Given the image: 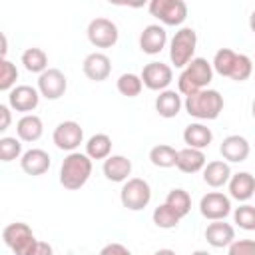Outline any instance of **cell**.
I'll return each instance as SVG.
<instances>
[{
	"mask_svg": "<svg viewBox=\"0 0 255 255\" xmlns=\"http://www.w3.org/2000/svg\"><path fill=\"white\" fill-rule=\"evenodd\" d=\"M213 72L233 82H245L253 74V62L247 54H237L231 48H221L213 56Z\"/></svg>",
	"mask_w": 255,
	"mask_h": 255,
	"instance_id": "obj_1",
	"label": "cell"
},
{
	"mask_svg": "<svg viewBox=\"0 0 255 255\" xmlns=\"http://www.w3.org/2000/svg\"><path fill=\"white\" fill-rule=\"evenodd\" d=\"M213 80V66L205 58H193L179 74L177 78V92L185 98L191 94H197L201 90H207V86Z\"/></svg>",
	"mask_w": 255,
	"mask_h": 255,
	"instance_id": "obj_2",
	"label": "cell"
},
{
	"mask_svg": "<svg viewBox=\"0 0 255 255\" xmlns=\"http://www.w3.org/2000/svg\"><path fill=\"white\" fill-rule=\"evenodd\" d=\"M90 175H92V159L86 153L72 151L64 157L60 165V183L64 185V189L76 191L84 187Z\"/></svg>",
	"mask_w": 255,
	"mask_h": 255,
	"instance_id": "obj_3",
	"label": "cell"
},
{
	"mask_svg": "<svg viewBox=\"0 0 255 255\" xmlns=\"http://www.w3.org/2000/svg\"><path fill=\"white\" fill-rule=\"evenodd\" d=\"M223 106H225L223 96H221L217 90H211V88L201 90V92H197V94H191V96H187L185 102H183L185 112H187L191 118L201 120V122H203V120H217L219 114L223 112Z\"/></svg>",
	"mask_w": 255,
	"mask_h": 255,
	"instance_id": "obj_4",
	"label": "cell"
},
{
	"mask_svg": "<svg viewBox=\"0 0 255 255\" xmlns=\"http://www.w3.org/2000/svg\"><path fill=\"white\" fill-rule=\"evenodd\" d=\"M195 48H197V34L193 28L183 26L179 28L173 38L169 40V60L175 68H185L195 56Z\"/></svg>",
	"mask_w": 255,
	"mask_h": 255,
	"instance_id": "obj_5",
	"label": "cell"
},
{
	"mask_svg": "<svg viewBox=\"0 0 255 255\" xmlns=\"http://www.w3.org/2000/svg\"><path fill=\"white\" fill-rule=\"evenodd\" d=\"M2 239H4V245L14 255H28L34 249V245L38 243L30 225L22 223V221H14V223L6 225L2 231Z\"/></svg>",
	"mask_w": 255,
	"mask_h": 255,
	"instance_id": "obj_6",
	"label": "cell"
},
{
	"mask_svg": "<svg viewBox=\"0 0 255 255\" xmlns=\"http://www.w3.org/2000/svg\"><path fill=\"white\" fill-rule=\"evenodd\" d=\"M120 199H122V205L126 209H129V211H141L151 201V187L141 177H129L122 185Z\"/></svg>",
	"mask_w": 255,
	"mask_h": 255,
	"instance_id": "obj_7",
	"label": "cell"
},
{
	"mask_svg": "<svg viewBox=\"0 0 255 255\" xmlns=\"http://www.w3.org/2000/svg\"><path fill=\"white\" fill-rule=\"evenodd\" d=\"M147 8L165 26H181L187 18V4L183 0H151Z\"/></svg>",
	"mask_w": 255,
	"mask_h": 255,
	"instance_id": "obj_8",
	"label": "cell"
},
{
	"mask_svg": "<svg viewBox=\"0 0 255 255\" xmlns=\"http://www.w3.org/2000/svg\"><path fill=\"white\" fill-rule=\"evenodd\" d=\"M88 40L92 46L96 48H112L118 44V38H120V32H118V26L116 22H112L110 18H94L90 24H88Z\"/></svg>",
	"mask_w": 255,
	"mask_h": 255,
	"instance_id": "obj_9",
	"label": "cell"
},
{
	"mask_svg": "<svg viewBox=\"0 0 255 255\" xmlns=\"http://www.w3.org/2000/svg\"><path fill=\"white\" fill-rule=\"evenodd\" d=\"M52 141L56 143L58 149L62 151H76L80 147V143L84 141V129L78 122L74 120H66V122H60L56 128H54V133H52Z\"/></svg>",
	"mask_w": 255,
	"mask_h": 255,
	"instance_id": "obj_10",
	"label": "cell"
},
{
	"mask_svg": "<svg viewBox=\"0 0 255 255\" xmlns=\"http://www.w3.org/2000/svg\"><path fill=\"white\" fill-rule=\"evenodd\" d=\"M141 82L147 90H153V92H163L167 90V86L171 84L173 80V70L169 64H163V62H149L143 66L141 70Z\"/></svg>",
	"mask_w": 255,
	"mask_h": 255,
	"instance_id": "obj_11",
	"label": "cell"
},
{
	"mask_svg": "<svg viewBox=\"0 0 255 255\" xmlns=\"http://www.w3.org/2000/svg\"><path fill=\"white\" fill-rule=\"evenodd\" d=\"M68 90V78L58 68H48L38 76V92L46 100H60Z\"/></svg>",
	"mask_w": 255,
	"mask_h": 255,
	"instance_id": "obj_12",
	"label": "cell"
},
{
	"mask_svg": "<svg viewBox=\"0 0 255 255\" xmlns=\"http://www.w3.org/2000/svg\"><path fill=\"white\" fill-rule=\"evenodd\" d=\"M199 213L209 221H223L231 213V199L221 191H209L199 201Z\"/></svg>",
	"mask_w": 255,
	"mask_h": 255,
	"instance_id": "obj_13",
	"label": "cell"
},
{
	"mask_svg": "<svg viewBox=\"0 0 255 255\" xmlns=\"http://www.w3.org/2000/svg\"><path fill=\"white\" fill-rule=\"evenodd\" d=\"M40 104V92L38 88H32L28 84L16 86L14 90L8 92V106L16 112H24V116L28 112H34Z\"/></svg>",
	"mask_w": 255,
	"mask_h": 255,
	"instance_id": "obj_14",
	"label": "cell"
},
{
	"mask_svg": "<svg viewBox=\"0 0 255 255\" xmlns=\"http://www.w3.org/2000/svg\"><path fill=\"white\" fill-rule=\"evenodd\" d=\"M249 151H251L249 141L243 135H239V133L223 137V141L219 145V153H221V157L227 163H241V161H245L249 157Z\"/></svg>",
	"mask_w": 255,
	"mask_h": 255,
	"instance_id": "obj_15",
	"label": "cell"
},
{
	"mask_svg": "<svg viewBox=\"0 0 255 255\" xmlns=\"http://www.w3.org/2000/svg\"><path fill=\"white\" fill-rule=\"evenodd\" d=\"M82 70H84V74H86L88 80H92V82H104L112 74V60L104 52H92V54H88L84 58Z\"/></svg>",
	"mask_w": 255,
	"mask_h": 255,
	"instance_id": "obj_16",
	"label": "cell"
},
{
	"mask_svg": "<svg viewBox=\"0 0 255 255\" xmlns=\"http://www.w3.org/2000/svg\"><path fill=\"white\" fill-rule=\"evenodd\" d=\"M165 44H167V32L159 24H149L139 34V50L143 54L155 56L165 48Z\"/></svg>",
	"mask_w": 255,
	"mask_h": 255,
	"instance_id": "obj_17",
	"label": "cell"
},
{
	"mask_svg": "<svg viewBox=\"0 0 255 255\" xmlns=\"http://www.w3.org/2000/svg\"><path fill=\"white\" fill-rule=\"evenodd\" d=\"M50 163H52V161H50L48 151H44V149H40V147H32V149L24 151L22 157H20V167H22V171H24L26 175H32V177L46 173V171L50 169Z\"/></svg>",
	"mask_w": 255,
	"mask_h": 255,
	"instance_id": "obj_18",
	"label": "cell"
},
{
	"mask_svg": "<svg viewBox=\"0 0 255 255\" xmlns=\"http://www.w3.org/2000/svg\"><path fill=\"white\" fill-rule=\"evenodd\" d=\"M102 171L106 175V179L114 181V183H126L131 175V159H128L126 155H110L108 159H104Z\"/></svg>",
	"mask_w": 255,
	"mask_h": 255,
	"instance_id": "obj_19",
	"label": "cell"
},
{
	"mask_svg": "<svg viewBox=\"0 0 255 255\" xmlns=\"http://www.w3.org/2000/svg\"><path fill=\"white\" fill-rule=\"evenodd\" d=\"M205 241L215 249L229 247L235 241V229L231 223H225V219L223 221H211L205 229Z\"/></svg>",
	"mask_w": 255,
	"mask_h": 255,
	"instance_id": "obj_20",
	"label": "cell"
},
{
	"mask_svg": "<svg viewBox=\"0 0 255 255\" xmlns=\"http://www.w3.org/2000/svg\"><path fill=\"white\" fill-rule=\"evenodd\" d=\"M229 195L237 201H249L255 195V175L249 171H237L229 179Z\"/></svg>",
	"mask_w": 255,
	"mask_h": 255,
	"instance_id": "obj_21",
	"label": "cell"
},
{
	"mask_svg": "<svg viewBox=\"0 0 255 255\" xmlns=\"http://www.w3.org/2000/svg\"><path fill=\"white\" fill-rule=\"evenodd\" d=\"M183 141L187 143V147H193V149H201L203 151L213 141V131L205 124L193 122V124L185 126V129H183Z\"/></svg>",
	"mask_w": 255,
	"mask_h": 255,
	"instance_id": "obj_22",
	"label": "cell"
},
{
	"mask_svg": "<svg viewBox=\"0 0 255 255\" xmlns=\"http://www.w3.org/2000/svg\"><path fill=\"white\" fill-rule=\"evenodd\" d=\"M231 167L225 159H215V161H209L205 167H203V181L213 187V189H219L223 187L225 183H229L231 179Z\"/></svg>",
	"mask_w": 255,
	"mask_h": 255,
	"instance_id": "obj_23",
	"label": "cell"
},
{
	"mask_svg": "<svg viewBox=\"0 0 255 255\" xmlns=\"http://www.w3.org/2000/svg\"><path fill=\"white\" fill-rule=\"evenodd\" d=\"M207 165L205 153L201 149H193V147H183L177 151V161L175 167L183 173H197L203 171V167Z\"/></svg>",
	"mask_w": 255,
	"mask_h": 255,
	"instance_id": "obj_24",
	"label": "cell"
},
{
	"mask_svg": "<svg viewBox=\"0 0 255 255\" xmlns=\"http://www.w3.org/2000/svg\"><path fill=\"white\" fill-rule=\"evenodd\" d=\"M183 108V102H181V94L175 92V90H163L159 92V96L155 98V112L165 118V120H171L175 118Z\"/></svg>",
	"mask_w": 255,
	"mask_h": 255,
	"instance_id": "obj_25",
	"label": "cell"
},
{
	"mask_svg": "<svg viewBox=\"0 0 255 255\" xmlns=\"http://www.w3.org/2000/svg\"><path fill=\"white\" fill-rule=\"evenodd\" d=\"M16 133H18L20 141H28V143L38 141L42 137V133H44V124L36 114H26V116H22L18 120Z\"/></svg>",
	"mask_w": 255,
	"mask_h": 255,
	"instance_id": "obj_26",
	"label": "cell"
},
{
	"mask_svg": "<svg viewBox=\"0 0 255 255\" xmlns=\"http://www.w3.org/2000/svg\"><path fill=\"white\" fill-rule=\"evenodd\" d=\"M86 155L90 159H108L112 155V137L108 133H94L86 141Z\"/></svg>",
	"mask_w": 255,
	"mask_h": 255,
	"instance_id": "obj_27",
	"label": "cell"
},
{
	"mask_svg": "<svg viewBox=\"0 0 255 255\" xmlns=\"http://www.w3.org/2000/svg\"><path fill=\"white\" fill-rule=\"evenodd\" d=\"M22 66L32 74H44L48 70V56L42 48H26L22 52Z\"/></svg>",
	"mask_w": 255,
	"mask_h": 255,
	"instance_id": "obj_28",
	"label": "cell"
},
{
	"mask_svg": "<svg viewBox=\"0 0 255 255\" xmlns=\"http://www.w3.org/2000/svg\"><path fill=\"white\" fill-rule=\"evenodd\" d=\"M149 161L155 165V167H161V169H167V167H173L175 161H177V149L167 145V143H159V145H153L149 149Z\"/></svg>",
	"mask_w": 255,
	"mask_h": 255,
	"instance_id": "obj_29",
	"label": "cell"
},
{
	"mask_svg": "<svg viewBox=\"0 0 255 255\" xmlns=\"http://www.w3.org/2000/svg\"><path fill=\"white\" fill-rule=\"evenodd\" d=\"M116 88H118V92H120L122 96H126V98H135V96L141 94L143 82H141V76L131 74V72H126V74H122V76L118 78Z\"/></svg>",
	"mask_w": 255,
	"mask_h": 255,
	"instance_id": "obj_30",
	"label": "cell"
},
{
	"mask_svg": "<svg viewBox=\"0 0 255 255\" xmlns=\"http://www.w3.org/2000/svg\"><path fill=\"white\" fill-rule=\"evenodd\" d=\"M165 203H167L181 219L191 211V197H189V193H187L185 189H181V187L171 189V191L167 193V197H165Z\"/></svg>",
	"mask_w": 255,
	"mask_h": 255,
	"instance_id": "obj_31",
	"label": "cell"
},
{
	"mask_svg": "<svg viewBox=\"0 0 255 255\" xmlns=\"http://www.w3.org/2000/svg\"><path fill=\"white\" fill-rule=\"evenodd\" d=\"M151 219H153L155 227H159V229H173V227H177L179 221H181V217H179L167 203L157 205V207L153 209V213H151Z\"/></svg>",
	"mask_w": 255,
	"mask_h": 255,
	"instance_id": "obj_32",
	"label": "cell"
},
{
	"mask_svg": "<svg viewBox=\"0 0 255 255\" xmlns=\"http://www.w3.org/2000/svg\"><path fill=\"white\" fill-rule=\"evenodd\" d=\"M18 157H22V141H20V137H10V135L0 137V159L4 163H10V161H14Z\"/></svg>",
	"mask_w": 255,
	"mask_h": 255,
	"instance_id": "obj_33",
	"label": "cell"
},
{
	"mask_svg": "<svg viewBox=\"0 0 255 255\" xmlns=\"http://www.w3.org/2000/svg\"><path fill=\"white\" fill-rule=\"evenodd\" d=\"M233 221L245 229V231H255V205L243 203L239 207H235L233 211Z\"/></svg>",
	"mask_w": 255,
	"mask_h": 255,
	"instance_id": "obj_34",
	"label": "cell"
},
{
	"mask_svg": "<svg viewBox=\"0 0 255 255\" xmlns=\"http://www.w3.org/2000/svg\"><path fill=\"white\" fill-rule=\"evenodd\" d=\"M16 80H18V68L16 64H12L8 58L6 60H0V90L2 92H10L14 90L16 86Z\"/></svg>",
	"mask_w": 255,
	"mask_h": 255,
	"instance_id": "obj_35",
	"label": "cell"
},
{
	"mask_svg": "<svg viewBox=\"0 0 255 255\" xmlns=\"http://www.w3.org/2000/svg\"><path fill=\"white\" fill-rule=\"evenodd\" d=\"M227 255H255V239H235Z\"/></svg>",
	"mask_w": 255,
	"mask_h": 255,
	"instance_id": "obj_36",
	"label": "cell"
},
{
	"mask_svg": "<svg viewBox=\"0 0 255 255\" xmlns=\"http://www.w3.org/2000/svg\"><path fill=\"white\" fill-rule=\"evenodd\" d=\"M98 255H131V251L122 243H108L100 249Z\"/></svg>",
	"mask_w": 255,
	"mask_h": 255,
	"instance_id": "obj_37",
	"label": "cell"
},
{
	"mask_svg": "<svg viewBox=\"0 0 255 255\" xmlns=\"http://www.w3.org/2000/svg\"><path fill=\"white\" fill-rule=\"evenodd\" d=\"M10 122H12V114H10V106L2 104L0 106V131H6L10 128Z\"/></svg>",
	"mask_w": 255,
	"mask_h": 255,
	"instance_id": "obj_38",
	"label": "cell"
},
{
	"mask_svg": "<svg viewBox=\"0 0 255 255\" xmlns=\"http://www.w3.org/2000/svg\"><path fill=\"white\" fill-rule=\"evenodd\" d=\"M28 255H54V249H52L50 243H46V241H38V243L34 245V249H32Z\"/></svg>",
	"mask_w": 255,
	"mask_h": 255,
	"instance_id": "obj_39",
	"label": "cell"
},
{
	"mask_svg": "<svg viewBox=\"0 0 255 255\" xmlns=\"http://www.w3.org/2000/svg\"><path fill=\"white\" fill-rule=\"evenodd\" d=\"M0 38H2V48H0V60H6V52H8V40H6V34H2Z\"/></svg>",
	"mask_w": 255,
	"mask_h": 255,
	"instance_id": "obj_40",
	"label": "cell"
},
{
	"mask_svg": "<svg viewBox=\"0 0 255 255\" xmlns=\"http://www.w3.org/2000/svg\"><path fill=\"white\" fill-rule=\"evenodd\" d=\"M153 255H175V251H173V249H159V251H155Z\"/></svg>",
	"mask_w": 255,
	"mask_h": 255,
	"instance_id": "obj_41",
	"label": "cell"
},
{
	"mask_svg": "<svg viewBox=\"0 0 255 255\" xmlns=\"http://www.w3.org/2000/svg\"><path fill=\"white\" fill-rule=\"evenodd\" d=\"M249 28H251V32L255 34V10H253L251 16H249Z\"/></svg>",
	"mask_w": 255,
	"mask_h": 255,
	"instance_id": "obj_42",
	"label": "cell"
},
{
	"mask_svg": "<svg viewBox=\"0 0 255 255\" xmlns=\"http://www.w3.org/2000/svg\"><path fill=\"white\" fill-rule=\"evenodd\" d=\"M191 255H211V253H207V251H203V249H197V251H193Z\"/></svg>",
	"mask_w": 255,
	"mask_h": 255,
	"instance_id": "obj_43",
	"label": "cell"
},
{
	"mask_svg": "<svg viewBox=\"0 0 255 255\" xmlns=\"http://www.w3.org/2000/svg\"><path fill=\"white\" fill-rule=\"evenodd\" d=\"M251 114H253V118H255V100H253V104H251Z\"/></svg>",
	"mask_w": 255,
	"mask_h": 255,
	"instance_id": "obj_44",
	"label": "cell"
}]
</instances>
